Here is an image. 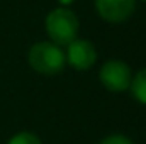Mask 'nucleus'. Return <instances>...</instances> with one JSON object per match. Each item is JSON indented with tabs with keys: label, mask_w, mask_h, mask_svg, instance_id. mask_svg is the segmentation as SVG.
<instances>
[{
	"label": "nucleus",
	"mask_w": 146,
	"mask_h": 144,
	"mask_svg": "<svg viewBox=\"0 0 146 144\" xmlns=\"http://www.w3.org/2000/svg\"><path fill=\"white\" fill-rule=\"evenodd\" d=\"M145 2H146V0H145Z\"/></svg>",
	"instance_id": "9d476101"
},
{
	"label": "nucleus",
	"mask_w": 146,
	"mask_h": 144,
	"mask_svg": "<svg viewBox=\"0 0 146 144\" xmlns=\"http://www.w3.org/2000/svg\"><path fill=\"white\" fill-rule=\"evenodd\" d=\"M66 59L76 70H88V68L94 66V63L97 59V53H95V48L90 41L75 39L68 44Z\"/></svg>",
	"instance_id": "20e7f679"
},
{
	"label": "nucleus",
	"mask_w": 146,
	"mask_h": 144,
	"mask_svg": "<svg viewBox=\"0 0 146 144\" xmlns=\"http://www.w3.org/2000/svg\"><path fill=\"white\" fill-rule=\"evenodd\" d=\"M131 90L136 100H139L141 104H146V68L138 73L134 80H131Z\"/></svg>",
	"instance_id": "423d86ee"
},
{
	"label": "nucleus",
	"mask_w": 146,
	"mask_h": 144,
	"mask_svg": "<svg viewBox=\"0 0 146 144\" xmlns=\"http://www.w3.org/2000/svg\"><path fill=\"white\" fill-rule=\"evenodd\" d=\"M29 65L33 70L42 75H54L65 68L66 56L65 53L53 42H37L29 49L27 54Z\"/></svg>",
	"instance_id": "f257e3e1"
},
{
	"label": "nucleus",
	"mask_w": 146,
	"mask_h": 144,
	"mask_svg": "<svg viewBox=\"0 0 146 144\" xmlns=\"http://www.w3.org/2000/svg\"><path fill=\"white\" fill-rule=\"evenodd\" d=\"M60 2H61V3H65V5H68V3H72L73 0H60Z\"/></svg>",
	"instance_id": "1a4fd4ad"
},
{
	"label": "nucleus",
	"mask_w": 146,
	"mask_h": 144,
	"mask_svg": "<svg viewBox=\"0 0 146 144\" xmlns=\"http://www.w3.org/2000/svg\"><path fill=\"white\" fill-rule=\"evenodd\" d=\"M100 144H133L127 137H124V136H121V134H114V136H109V137H106L104 141Z\"/></svg>",
	"instance_id": "6e6552de"
},
{
	"label": "nucleus",
	"mask_w": 146,
	"mask_h": 144,
	"mask_svg": "<svg viewBox=\"0 0 146 144\" xmlns=\"http://www.w3.org/2000/svg\"><path fill=\"white\" fill-rule=\"evenodd\" d=\"M100 81L110 92H124L131 85V70L122 61H107L100 68Z\"/></svg>",
	"instance_id": "7ed1b4c3"
},
{
	"label": "nucleus",
	"mask_w": 146,
	"mask_h": 144,
	"mask_svg": "<svg viewBox=\"0 0 146 144\" xmlns=\"http://www.w3.org/2000/svg\"><path fill=\"white\" fill-rule=\"evenodd\" d=\"M48 36L58 46H68L76 39L78 34V19L68 9H54L46 17Z\"/></svg>",
	"instance_id": "f03ea898"
},
{
	"label": "nucleus",
	"mask_w": 146,
	"mask_h": 144,
	"mask_svg": "<svg viewBox=\"0 0 146 144\" xmlns=\"http://www.w3.org/2000/svg\"><path fill=\"white\" fill-rule=\"evenodd\" d=\"M9 144H41V141L31 132H19L9 141Z\"/></svg>",
	"instance_id": "0eeeda50"
},
{
	"label": "nucleus",
	"mask_w": 146,
	"mask_h": 144,
	"mask_svg": "<svg viewBox=\"0 0 146 144\" xmlns=\"http://www.w3.org/2000/svg\"><path fill=\"white\" fill-rule=\"evenodd\" d=\"M136 0H95V9L107 22H122L134 12Z\"/></svg>",
	"instance_id": "39448f33"
}]
</instances>
